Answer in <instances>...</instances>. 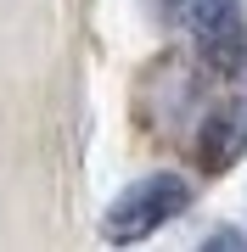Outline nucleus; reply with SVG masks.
<instances>
[{
  "label": "nucleus",
  "instance_id": "nucleus-1",
  "mask_svg": "<svg viewBox=\"0 0 247 252\" xmlns=\"http://www.w3.org/2000/svg\"><path fill=\"white\" fill-rule=\"evenodd\" d=\"M185 207H191V190H185L180 174H152V180H135L107 207L101 230H107V241L129 247V241H146L152 230H163L169 219H180Z\"/></svg>",
  "mask_w": 247,
  "mask_h": 252
},
{
  "label": "nucleus",
  "instance_id": "nucleus-2",
  "mask_svg": "<svg viewBox=\"0 0 247 252\" xmlns=\"http://www.w3.org/2000/svg\"><path fill=\"white\" fill-rule=\"evenodd\" d=\"M191 34H197V51L208 67L247 79V17L236 0H202L191 11Z\"/></svg>",
  "mask_w": 247,
  "mask_h": 252
},
{
  "label": "nucleus",
  "instance_id": "nucleus-3",
  "mask_svg": "<svg viewBox=\"0 0 247 252\" xmlns=\"http://www.w3.org/2000/svg\"><path fill=\"white\" fill-rule=\"evenodd\" d=\"M242 152H247V95H230L197 124V168L225 174Z\"/></svg>",
  "mask_w": 247,
  "mask_h": 252
},
{
  "label": "nucleus",
  "instance_id": "nucleus-4",
  "mask_svg": "<svg viewBox=\"0 0 247 252\" xmlns=\"http://www.w3.org/2000/svg\"><path fill=\"white\" fill-rule=\"evenodd\" d=\"M197 252H247V241H242L236 230H219V235H208V241H202Z\"/></svg>",
  "mask_w": 247,
  "mask_h": 252
},
{
  "label": "nucleus",
  "instance_id": "nucleus-5",
  "mask_svg": "<svg viewBox=\"0 0 247 252\" xmlns=\"http://www.w3.org/2000/svg\"><path fill=\"white\" fill-rule=\"evenodd\" d=\"M174 6H180V0H174Z\"/></svg>",
  "mask_w": 247,
  "mask_h": 252
}]
</instances>
